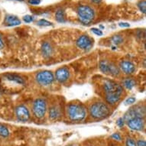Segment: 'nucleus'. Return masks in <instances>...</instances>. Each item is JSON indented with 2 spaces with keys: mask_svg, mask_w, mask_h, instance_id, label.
<instances>
[{
  "mask_svg": "<svg viewBox=\"0 0 146 146\" xmlns=\"http://www.w3.org/2000/svg\"><path fill=\"white\" fill-rule=\"evenodd\" d=\"M67 112L68 117L72 121H82L86 115V109L80 104L70 103L67 106Z\"/></svg>",
  "mask_w": 146,
  "mask_h": 146,
  "instance_id": "f257e3e1",
  "label": "nucleus"
},
{
  "mask_svg": "<svg viewBox=\"0 0 146 146\" xmlns=\"http://www.w3.org/2000/svg\"><path fill=\"white\" fill-rule=\"evenodd\" d=\"M120 69L126 74H132L135 70V67L134 64L129 60H122L119 64Z\"/></svg>",
  "mask_w": 146,
  "mask_h": 146,
  "instance_id": "ddd939ff",
  "label": "nucleus"
},
{
  "mask_svg": "<svg viewBox=\"0 0 146 146\" xmlns=\"http://www.w3.org/2000/svg\"><path fill=\"white\" fill-rule=\"evenodd\" d=\"M138 8L139 9V10L141 11L142 13H145L146 12V2L145 0H141V1H139L138 4Z\"/></svg>",
  "mask_w": 146,
  "mask_h": 146,
  "instance_id": "4be33fe9",
  "label": "nucleus"
},
{
  "mask_svg": "<svg viewBox=\"0 0 146 146\" xmlns=\"http://www.w3.org/2000/svg\"><path fill=\"white\" fill-rule=\"evenodd\" d=\"M120 96L117 95H106V100L110 104H115L119 100Z\"/></svg>",
  "mask_w": 146,
  "mask_h": 146,
  "instance_id": "6ab92c4d",
  "label": "nucleus"
},
{
  "mask_svg": "<svg viewBox=\"0 0 146 146\" xmlns=\"http://www.w3.org/2000/svg\"><path fill=\"white\" fill-rule=\"evenodd\" d=\"M60 116V111L58 108H56L55 106H53L49 110V117L51 119H56Z\"/></svg>",
  "mask_w": 146,
  "mask_h": 146,
  "instance_id": "f3484780",
  "label": "nucleus"
},
{
  "mask_svg": "<svg viewBox=\"0 0 146 146\" xmlns=\"http://www.w3.org/2000/svg\"><path fill=\"white\" fill-rule=\"evenodd\" d=\"M55 17L56 20H57L58 22H60V23H64V22H65L64 11L63 9H58V11L56 12Z\"/></svg>",
  "mask_w": 146,
  "mask_h": 146,
  "instance_id": "a211bd4d",
  "label": "nucleus"
},
{
  "mask_svg": "<svg viewBox=\"0 0 146 146\" xmlns=\"http://www.w3.org/2000/svg\"><path fill=\"white\" fill-rule=\"evenodd\" d=\"M125 120L123 119V118H119V119L117 120V122H116V124L119 127H122L125 124Z\"/></svg>",
  "mask_w": 146,
  "mask_h": 146,
  "instance_id": "c85d7f7f",
  "label": "nucleus"
},
{
  "mask_svg": "<svg viewBox=\"0 0 146 146\" xmlns=\"http://www.w3.org/2000/svg\"><path fill=\"white\" fill-rule=\"evenodd\" d=\"M91 31L94 34H95L97 36H102L103 35V31H101L100 29H96V28H93V29H91Z\"/></svg>",
  "mask_w": 146,
  "mask_h": 146,
  "instance_id": "393cba45",
  "label": "nucleus"
},
{
  "mask_svg": "<svg viewBox=\"0 0 146 146\" xmlns=\"http://www.w3.org/2000/svg\"><path fill=\"white\" fill-rule=\"evenodd\" d=\"M4 24L7 26H15L21 24L19 19L13 15H7L5 18Z\"/></svg>",
  "mask_w": 146,
  "mask_h": 146,
  "instance_id": "4468645a",
  "label": "nucleus"
},
{
  "mask_svg": "<svg viewBox=\"0 0 146 146\" xmlns=\"http://www.w3.org/2000/svg\"><path fill=\"white\" fill-rule=\"evenodd\" d=\"M127 125L131 129L140 131L144 128V120L141 118H133L127 121Z\"/></svg>",
  "mask_w": 146,
  "mask_h": 146,
  "instance_id": "f8f14e48",
  "label": "nucleus"
},
{
  "mask_svg": "<svg viewBox=\"0 0 146 146\" xmlns=\"http://www.w3.org/2000/svg\"><path fill=\"white\" fill-rule=\"evenodd\" d=\"M47 110V104L44 100L41 98L37 99L33 103V113L36 118L41 119L45 115Z\"/></svg>",
  "mask_w": 146,
  "mask_h": 146,
  "instance_id": "39448f33",
  "label": "nucleus"
},
{
  "mask_svg": "<svg viewBox=\"0 0 146 146\" xmlns=\"http://www.w3.org/2000/svg\"><path fill=\"white\" fill-rule=\"evenodd\" d=\"M41 53L44 57H50L53 53V48L48 42H44L41 45Z\"/></svg>",
  "mask_w": 146,
  "mask_h": 146,
  "instance_id": "dca6fc26",
  "label": "nucleus"
},
{
  "mask_svg": "<svg viewBox=\"0 0 146 146\" xmlns=\"http://www.w3.org/2000/svg\"><path fill=\"white\" fill-rule=\"evenodd\" d=\"M123 86L128 90H131L135 86V81L132 78H127L123 81Z\"/></svg>",
  "mask_w": 146,
  "mask_h": 146,
  "instance_id": "aec40b11",
  "label": "nucleus"
},
{
  "mask_svg": "<svg viewBox=\"0 0 146 146\" xmlns=\"http://www.w3.org/2000/svg\"><path fill=\"white\" fill-rule=\"evenodd\" d=\"M5 79L9 80V81L14 82L18 84H24L25 80L22 78L21 76L15 74H8L5 75Z\"/></svg>",
  "mask_w": 146,
  "mask_h": 146,
  "instance_id": "2eb2a0df",
  "label": "nucleus"
},
{
  "mask_svg": "<svg viewBox=\"0 0 146 146\" xmlns=\"http://www.w3.org/2000/svg\"><path fill=\"white\" fill-rule=\"evenodd\" d=\"M16 1H20V2H22V1H24V0H16Z\"/></svg>",
  "mask_w": 146,
  "mask_h": 146,
  "instance_id": "c9c22d12",
  "label": "nucleus"
},
{
  "mask_svg": "<svg viewBox=\"0 0 146 146\" xmlns=\"http://www.w3.org/2000/svg\"><path fill=\"white\" fill-rule=\"evenodd\" d=\"M119 25L120 27H122V28H129V27H130V25L129 23H127V22H120Z\"/></svg>",
  "mask_w": 146,
  "mask_h": 146,
  "instance_id": "473e14b6",
  "label": "nucleus"
},
{
  "mask_svg": "<svg viewBox=\"0 0 146 146\" xmlns=\"http://www.w3.org/2000/svg\"><path fill=\"white\" fill-rule=\"evenodd\" d=\"M77 12L79 21L84 25H89L91 23L95 17L94 9L89 5H79L77 8Z\"/></svg>",
  "mask_w": 146,
  "mask_h": 146,
  "instance_id": "f03ea898",
  "label": "nucleus"
},
{
  "mask_svg": "<svg viewBox=\"0 0 146 146\" xmlns=\"http://www.w3.org/2000/svg\"><path fill=\"white\" fill-rule=\"evenodd\" d=\"M91 1H92L93 3H96V4H98V3H100V2H101V1H102V0H91Z\"/></svg>",
  "mask_w": 146,
  "mask_h": 146,
  "instance_id": "f704fd0d",
  "label": "nucleus"
},
{
  "mask_svg": "<svg viewBox=\"0 0 146 146\" xmlns=\"http://www.w3.org/2000/svg\"><path fill=\"white\" fill-rule=\"evenodd\" d=\"M145 115V109L144 106H135L134 107H132L128 111L123 118V119L125 121H129L131 119L133 118H141L143 119V117Z\"/></svg>",
  "mask_w": 146,
  "mask_h": 146,
  "instance_id": "6e6552de",
  "label": "nucleus"
},
{
  "mask_svg": "<svg viewBox=\"0 0 146 146\" xmlns=\"http://www.w3.org/2000/svg\"><path fill=\"white\" fill-rule=\"evenodd\" d=\"M36 81L38 82V84L42 86H47L52 84L53 81L54 80V77L52 72L49 70H44L36 74L35 77Z\"/></svg>",
  "mask_w": 146,
  "mask_h": 146,
  "instance_id": "423d86ee",
  "label": "nucleus"
},
{
  "mask_svg": "<svg viewBox=\"0 0 146 146\" xmlns=\"http://www.w3.org/2000/svg\"><path fill=\"white\" fill-rule=\"evenodd\" d=\"M9 135V131L7 127L3 124H0V136L6 138Z\"/></svg>",
  "mask_w": 146,
  "mask_h": 146,
  "instance_id": "412c9836",
  "label": "nucleus"
},
{
  "mask_svg": "<svg viewBox=\"0 0 146 146\" xmlns=\"http://www.w3.org/2000/svg\"><path fill=\"white\" fill-rule=\"evenodd\" d=\"M112 41L115 44H119L123 41V38L122 36L120 35H114L112 38Z\"/></svg>",
  "mask_w": 146,
  "mask_h": 146,
  "instance_id": "b1692460",
  "label": "nucleus"
},
{
  "mask_svg": "<svg viewBox=\"0 0 146 146\" xmlns=\"http://www.w3.org/2000/svg\"><path fill=\"white\" fill-rule=\"evenodd\" d=\"M37 25H38L40 26H50V25H52V22H49L48 20L46 19H40L39 21H38L37 22Z\"/></svg>",
  "mask_w": 146,
  "mask_h": 146,
  "instance_id": "5701e85b",
  "label": "nucleus"
},
{
  "mask_svg": "<svg viewBox=\"0 0 146 146\" xmlns=\"http://www.w3.org/2000/svg\"><path fill=\"white\" fill-rule=\"evenodd\" d=\"M135 101H136V100L135 97H129L125 100V104H133V103H135Z\"/></svg>",
  "mask_w": 146,
  "mask_h": 146,
  "instance_id": "cd10ccee",
  "label": "nucleus"
},
{
  "mask_svg": "<svg viewBox=\"0 0 146 146\" xmlns=\"http://www.w3.org/2000/svg\"><path fill=\"white\" fill-rule=\"evenodd\" d=\"M70 71L68 68L66 67H63L58 68L55 72V78L60 83H64L69 78Z\"/></svg>",
  "mask_w": 146,
  "mask_h": 146,
  "instance_id": "9b49d317",
  "label": "nucleus"
},
{
  "mask_svg": "<svg viewBox=\"0 0 146 146\" xmlns=\"http://www.w3.org/2000/svg\"><path fill=\"white\" fill-rule=\"evenodd\" d=\"M90 114L94 119H101L106 117L110 113V110L104 103L96 102L90 106Z\"/></svg>",
  "mask_w": 146,
  "mask_h": 146,
  "instance_id": "7ed1b4c3",
  "label": "nucleus"
},
{
  "mask_svg": "<svg viewBox=\"0 0 146 146\" xmlns=\"http://www.w3.org/2000/svg\"><path fill=\"white\" fill-rule=\"evenodd\" d=\"M15 115L17 119L21 122H26L30 118L29 110L24 105H19L15 108Z\"/></svg>",
  "mask_w": 146,
  "mask_h": 146,
  "instance_id": "1a4fd4ad",
  "label": "nucleus"
},
{
  "mask_svg": "<svg viewBox=\"0 0 146 146\" xmlns=\"http://www.w3.org/2000/svg\"><path fill=\"white\" fill-rule=\"evenodd\" d=\"M137 146H146V142L145 140H139L136 144Z\"/></svg>",
  "mask_w": 146,
  "mask_h": 146,
  "instance_id": "2f4dec72",
  "label": "nucleus"
},
{
  "mask_svg": "<svg viewBox=\"0 0 146 146\" xmlns=\"http://www.w3.org/2000/svg\"><path fill=\"white\" fill-rule=\"evenodd\" d=\"M103 88L105 90L106 95H117L120 96L123 92V89L119 84L109 80H106L103 84Z\"/></svg>",
  "mask_w": 146,
  "mask_h": 146,
  "instance_id": "20e7f679",
  "label": "nucleus"
},
{
  "mask_svg": "<svg viewBox=\"0 0 146 146\" xmlns=\"http://www.w3.org/2000/svg\"><path fill=\"white\" fill-rule=\"evenodd\" d=\"M29 3L33 5H39L41 3V0H29Z\"/></svg>",
  "mask_w": 146,
  "mask_h": 146,
  "instance_id": "c756f323",
  "label": "nucleus"
},
{
  "mask_svg": "<svg viewBox=\"0 0 146 146\" xmlns=\"http://www.w3.org/2000/svg\"><path fill=\"white\" fill-rule=\"evenodd\" d=\"M112 138L113 139H115L116 141H120L121 140V136H120V135L119 133H114V134L112 135Z\"/></svg>",
  "mask_w": 146,
  "mask_h": 146,
  "instance_id": "7c9ffc66",
  "label": "nucleus"
},
{
  "mask_svg": "<svg viewBox=\"0 0 146 146\" xmlns=\"http://www.w3.org/2000/svg\"><path fill=\"white\" fill-rule=\"evenodd\" d=\"M73 146H74V145H73Z\"/></svg>",
  "mask_w": 146,
  "mask_h": 146,
  "instance_id": "e433bc0d",
  "label": "nucleus"
},
{
  "mask_svg": "<svg viewBox=\"0 0 146 146\" xmlns=\"http://www.w3.org/2000/svg\"><path fill=\"white\" fill-rule=\"evenodd\" d=\"M3 48H4V42H3L2 36L0 35V50H2Z\"/></svg>",
  "mask_w": 146,
  "mask_h": 146,
  "instance_id": "72a5a7b5",
  "label": "nucleus"
},
{
  "mask_svg": "<svg viewBox=\"0 0 146 146\" xmlns=\"http://www.w3.org/2000/svg\"><path fill=\"white\" fill-rule=\"evenodd\" d=\"M77 46L83 50H88L93 45V40L88 35L80 36L77 40Z\"/></svg>",
  "mask_w": 146,
  "mask_h": 146,
  "instance_id": "9d476101",
  "label": "nucleus"
},
{
  "mask_svg": "<svg viewBox=\"0 0 146 146\" xmlns=\"http://www.w3.org/2000/svg\"><path fill=\"white\" fill-rule=\"evenodd\" d=\"M125 145H126V146H136L135 141L132 139H127L126 141H125Z\"/></svg>",
  "mask_w": 146,
  "mask_h": 146,
  "instance_id": "bb28decb",
  "label": "nucleus"
},
{
  "mask_svg": "<svg viewBox=\"0 0 146 146\" xmlns=\"http://www.w3.org/2000/svg\"><path fill=\"white\" fill-rule=\"evenodd\" d=\"M100 69L105 74H110L117 76L119 74V70L114 64L103 60L100 62Z\"/></svg>",
  "mask_w": 146,
  "mask_h": 146,
  "instance_id": "0eeeda50",
  "label": "nucleus"
},
{
  "mask_svg": "<svg viewBox=\"0 0 146 146\" xmlns=\"http://www.w3.org/2000/svg\"><path fill=\"white\" fill-rule=\"evenodd\" d=\"M23 20H24L26 23H30V22H33L34 21V17L31 16V15H27L23 17Z\"/></svg>",
  "mask_w": 146,
  "mask_h": 146,
  "instance_id": "a878e982",
  "label": "nucleus"
}]
</instances>
